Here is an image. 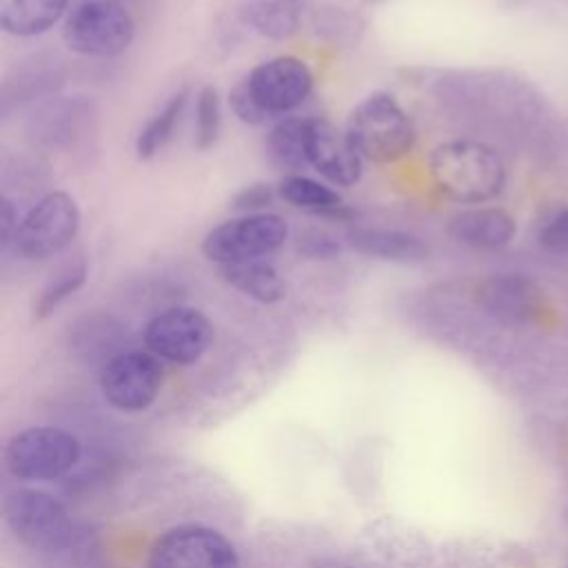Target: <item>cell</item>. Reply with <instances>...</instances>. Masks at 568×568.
Wrapping results in <instances>:
<instances>
[{
	"instance_id": "cell-17",
	"label": "cell",
	"mask_w": 568,
	"mask_h": 568,
	"mask_svg": "<svg viewBox=\"0 0 568 568\" xmlns=\"http://www.w3.org/2000/svg\"><path fill=\"white\" fill-rule=\"evenodd\" d=\"M277 195L291 206L308 211L313 215L337 217V220H346L353 215L346 209L342 195H337L333 189L324 186L322 182L300 173H286L277 184Z\"/></svg>"
},
{
	"instance_id": "cell-12",
	"label": "cell",
	"mask_w": 568,
	"mask_h": 568,
	"mask_svg": "<svg viewBox=\"0 0 568 568\" xmlns=\"http://www.w3.org/2000/svg\"><path fill=\"white\" fill-rule=\"evenodd\" d=\"M306 153L308 164L335 186H353L362 178L364 158L353 146L348 133L324 118H308Z\"/></svg>"
},
{
	"instance_id": "cell-15",
	"label": "cell",
	"mask_w": 568,
	"mask_h": 568,
	"mask_svg": "<svg viewBox=\"0 0 568 568\" xmlns=\"http://www.w3.org/2000/svg\"><path fill=\"white\" fill-rule=\"evenodd\" d=\"M220 277L235 291L262 304H275L286 297V280L273 264L264 260L222 264Z\"/></svg>"
},
{
	"instance_id": "cell-26",
	"label": "cell",
	"mask_w": 568,
	"mask_h": 568,
	"mask_svg": "<svg viewBox=\"0 0 568 568\" xmlns=\"http://www.w3.org/2000/svg\"><path fill=\"white\" fill-rule=\"evenodd\" d=\"M539 244L552 253H568V209L557 211L541 226Z\"/></svg>"
},
{
	"instance_id": "cell-13",
	"label": "cell",
	"mask_w": 568,
	"mask_h": 568,
	"mask_svg": "<svg viewBox=\"0 0 568 568\" xmlns=\"http://www.w3.org/2000/svg\"><path fill=\"white\" fill-rule=\"evenodd\" d=\"M446 233L464 246L493 251L513 242L517 224L515 217L499 206H473L457 211L448 220Z\"/></svg>"
},
{
	"instance_id": "cell-16",
	"label": "cell",
	"mask_w": 568,
	"mask_h": 568,
	"mask_svg": "<svg viewBox=\"0 0 568 568\" xmlns=\"http://www.w3.org/2000/svg\"><path fill=\"white\" fill-rule=\"evenodd\" d=\"M479 302L495 315L521 320L537 306L539 288L521 275H497L481 284Z\"/></svg>"
},
{
	"instance_id": "cell-2",
	"label": "cell",
	"mask_w": 568,
	"mask_h": 568,
	"mask_svg": "<svg viewBox=\"0 0 568 568\" xmlns=\"http://www.w3.org/2000/svg\"><path fill=\"white\" fill-rule=\"evenodd\" d=\"M346 133L357 153L375 164H390L410 153L415 126L388 93H371L348 115Z\"/></svg>"
},
{
	"instance_id": "cell-9",
	"label": "cell",
	"mask_w": 568,
	"mask_h": 568,
	"mask_svg": "<svg viewBox=\"0 0 568 568\" xmlns=\"http://www.w3.org/2000/svg\"><path fill=\"white\" fill-rule=\"evenodd\" d=\"M213 339L209 317L193 306H171L149 320L144 344L149 351L173 364L197 362Z\"/></svg>"
},
{
	"instance_id": "cell-25",
	"label": "cell",
	"mask_w": 568,
	"mask_h": 568,
	"mask_svg": "<svg viewBox=\"0 0 568 568\" xmlns=\"http://www.w3.org/2000/svg\"><path fill=\"white\" fill-rule=\"evenodd\" d=\"M275 197V191L271 184L257 182L251 186H244L242 191L235 193V197L231 200V206L235 211H242L244 215L248 213H262V209H266Z\"/></svg>"
},
{
	"instance_id": "cell-7",
	"label": "cell",
	"mask_w": 568,
	"mask_h": 568,
	"mask_svg": "<svg viewBox=\"0 0 568 568\" xmlns=\"http://www.w3.org/2000/svg\"><path fill=\"white\" fill-rule=\"evenodd\" d=\"M80 457L75 435L53 428L33 426L20 430L7 442L4 466L20 479H53L64 475Z\"/></svg>"
},
{
	"instance_id": "cell-27",
	"label": "cell",
	"mask_w": 568,
	"mask_h": 568,
	"mask_svg": "<svg viewBox=\"0 0 568 568\" xmlns=\"http://www.w3.org/2000/svg\"><path fill=\"white\" fill-rule=\"evenodd\" d=\"M339 244L324 231H306L304 235H300V251H304L308 257H328L333 253H337Z\"/></svg>"
},
{
	"instance_id": "cell-10",
	"label": "cell",
	"mask_w": 568,
	"mask_h": 568,
	"mask_svg": "<svg viewBox=\"0 0 568 568\" xmlns=\"http://www.w3.org/2000/svg\"><path fill=\"white\" fill-rule=\"evenodd\" d=\"M162 364L153 353L124 351L111 357L100 375V388L109 404L120 410H144L149 408L162 386Z\"/></svg>"
},
{
	"instance_id": "cell-14",
	"label": "cell",
	"mask_w": 568,
	"mask_h": 568,
	"mask_svg": "<svg viewBox=\"0 0 568 568\" xmlns=\"http://www.w3.org/2000/svg\"><path fill=\"white\" fill-rule=\"evenodd\" d=\"M346 244L366 257L399 264H413L428 257V246L422 237L397 229L355 226L346 233Z\"/></svg>"
},
{
	"instance_id": "cell-4",
	"label": "cell",
	"mask_w": 568,
	"mask_h": 568,
	"mask_svg": "<svg viewBox=\"0 0 568 568\" xmlns=\"http://www.w3.org/2000/svg\"><path fill=\"white\" fill-rule=\"evenodd\" d=\"M288 237V224L277 213H248L213 226L202 240V253L215 264L262 260Z\"/></svg>"
},
{
	"instance_id": "cell-5",
	"label": "cell",
	"mask_w": 568,
	"mask_h": 568,
	"mask_svg": "<svg viewBox=\"0 0 568 568\" xmlns=\"http://www.w3.org/2000/svg\"><path fill=\"white\" fill-rule=\"evenodd\" d=\"M2 515L11 532L33 550H60L71 541L67 508L44 490H11L2 501Z\"/></svg>"
},
{
	"instance_id": "cell-22",
	"label": "cell",
	"mask_w": 568,
	"mask_h": 568,
	"mask_svg": "<svg viewBox=\"0 0 568 568\" xmlns=\"http://www.w3.org/2000/svg\"><path fill=\"white\" fill-rule=\"evenodd\" d=\"M87 260L80 255L73 262H67L64 266H60L55 271V275L47 282V286L40 291L36 304H33V317L36 320H44L47 315H51L67 297H71L73 293H78L84 282H87Z\"/></svg>"
},
{
	"instance_id": "cell-6",
	"label": "cell",
	"mask_w": 568,
	"mask_h": 568,
	"mask_svg": "<svg viewBox=\"0 0 568 568\" xmlns=\"http://www.w3.org/2000/svg\"><path fill=\"white\" fill-rule=\"evenodd\" d=\"M78 202L64 191H51L20 217L13 246L29 260H44L64 251L78 235Z\"/></svg>"
},
{
	"instance_id": "cell-1",
	"label": "cell",
	"mask_w": 568,
	"mask_h": 568,
	"mask_svg": "<svg viewBox=\"0 0 568 568\" xmlns=\"http://www.w3.org/2000/svg\"><path fill=\"white\" fill-rule=\"evenodd\" d=\"M428 171L435 186L462 204L488 202L506 184V166L499 153L475 140L437 144L430 151Z\"/></svg>"
},
{
	"instance_id": "cell-20",
	"label": "cell",
	"mask_w": 568,
	"mask_h": 568,
	"mask_svg": "<svg viewBox=\"0 0 568 568\" xmlns=\"http://www.w3.org/2000/svg\"><path fill=\"white\" fill-rule=\"evenodd\" d=\"M306 126L308 118H286L268 131L264 140V151L271 164L291 173L308 166Z\"/></svg>"
},
{
	"instance_id": "cell-28",
	"label": "cell",
	"mask_w": 568,
	"mask_h": 568,
	"mask_svg": "<svg viewBox=\"0 0 568 568\" xmlns=\"http://www.w3.org/2000/svg\"><path fill=\"white\" fill-rule=\"evenodd\" d=\"M18 226H20V220H18V211H16L13 202L2 197V204H0V242H2V248L13 244Z\"/></svg>"
},
{
	"instance_id": "cell-18",
	"label": "cell",
	"mask_w": 568,
	"mask_h": 568,
	"mask_svg": "<svg viewBox=\"0 0 568 568\" xmlns=\"http://www.w3.org/2000/svg\"><path fill=\"white\" fill-rule=\"evenodd\" d=\"M71 0H0V24L7 33L29 38L49 31Z\"/></svg>"
},
{
	"instance_id": "cell-8",
	"label": "cell",
	"mask_w": 568,
	"mask_h": 568,
	"mask_svg": "<svg viewBox=\"0 0 568 568\" xmlns=\"http://www.w3.org/2000/svg\"><path fill=\"white\" fill-rule=\"evenodd\" d=\"M149 568H240L233 544L206 526H175L151 548Z\"/></svg>"
},
{
	"instance_id": "cell-23",
	"label": "cell",
	"mask_w": 568,
	"mask_h": 568,
	"mask_svg": "<svg viewBox=\"0 0 568 568\" xmlns=\"http://www.w3.org/2000/svg\"><path fill=\"white\" fill-rule=\"evenodd\" d=\"M222 126V102L213 84L200 89L195 100V146L206 151L215 144Z\"/></svg>"
},
{
	"instance_id": "cell-21",
	"label": "cell",
	"mask_w": 568,
	"mask_h": 568,
	"mask_svg": "<svg viewBox=\"0 0 568 568\" xmlns=\"http://www.w3.org/2000/svg\"><path fill=\"white\" fill-rule=\"evenodd\" d=\"M186 100H189V87H182L178 89L164 104L162 109L140 129L138 138H135V155L140 160H149L153 158L173 135L182 113H184V106H186Z\"/></svg>"
},
{
	"instance_id": "cell-3",
	"label": "cell",
	"mask_w": 568,
	"mask_h": 568,
	"mask_svg": "<svg viewBox=\"0 0 568 568\" xmlns=\"http://www.w3.org/2000/svg\"><path fill=\"white\" fill-rule=\"evenodd\" d=\"M64 44L91 58H111L126 51L135 38L131 13L113 0H84L64 20Z\"/></svg>"
},
{
	"instance_id": "cell-19",
	"label": "cell",
	"mask_w": 568,
	"mask_h": 568,
	"mask_svg": "<svg viewBox=\"0 0 568 568\" xmlns=\"http://www.w3.org/2000/svg\"><path fill=\"white\" fill-rule=\"evenodd\" d=\"M240 20L264 38L286 40L300 29L297 0H244Z\"/></svg>"
},
{
	"instance_id": "cell-11",
	"label": "cell",
	"mask_w": 568,
	"mask_h": 568,
	"mask_svg": "<svg viewBox=\"0 0 568 568\" xmlns=\"http://www.w3.org/2000/svg\"><path fill=\"white\" fill-rule=\"evenodd\" d=\"M246 80L271 115L297 109L313 91V73L308 64L295 55H277L260 62Z\"/></svg>"
},
{
	"instance_id": "cell-24",
	"label": "cell",
	"mask_w": 568,
	"mask_h": 568,
	"mask_svg": "<svg viewBox=\"0 0 568 568\" xmlns=\"http://www.w3.org/2000/svg\"><path fill=\"white\" fill-rule=\"evenodd\" d=\"M229 106H231V111L235 113V118H237L240 122L251 124V126H260V124H264V122L271 118V113L260 104V100H257L255 93L251 91L246 78L240 80V82L231 89V93H229Z\"/></svg>"
}]
</instances>
